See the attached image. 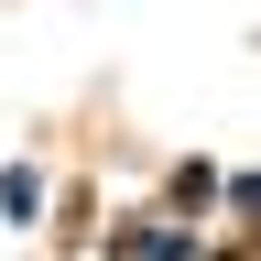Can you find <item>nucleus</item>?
Instances as JSON below:
<instances>
[]
</instances>
